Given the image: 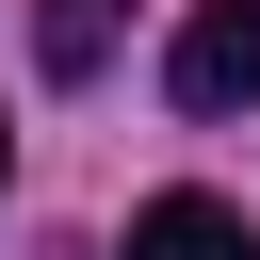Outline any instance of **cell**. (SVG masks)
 I'll use <instances>...</instances> for the list:
<instances>
[{"mask_svg": "<svg viewBox=\"0 0 260 260\" xmlns=\"http://www.w3.org/2000/svg\"><path fill=\"white\" fill-rule=\"evenodd\" d=\"M162 98L179 114H260V0H195L179 49H162Z\"/></svg>", "mask_w": 260, "mask_h": 260, "instance_id": "obj_1", "label": "cell"}, {"mask_svg": "<svg viewBox=\"0 0 260 260\" xmlns=\"http://www.w3.org/2000/svg\"><path fill=\"white\" fill-rule=\"evenodd\" d=\"M130 260H260V244H244L228 195H146L130 211Z\"/></svg>", "mask_w": 260, "mask_h": 260, "instance_id": "obj_2", "label": "cell"}, {"mask_svg": "<svg viewBox=\"0 0 260 260\" xmlns=\"http://www.w3.org/2000/svg\"><path fill=\"white\" fill-rule=\"evenodd\" d=\"M114 32H130V0H32V65H49V81H98Z\"/></svg>", "mask_w": 260, "mask_h": 260, "instance_id": "obj_3", "label": "cell"}, {"mask_svg": "<svg viewBox=\"0 0 260 260\" xmlns=\"http://www.w3.org/2000/svg\"><path fill=\"white\" fill-rule=\"evenodd\" d=\"M0 179H16V130H0Z\"/></svg>", "mask_w": 260, "mask_h": 260, "instance_id": "obj_4", "label": "cell"}]
</instances>
